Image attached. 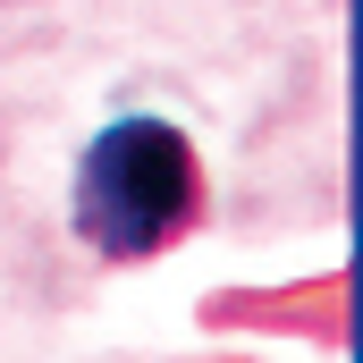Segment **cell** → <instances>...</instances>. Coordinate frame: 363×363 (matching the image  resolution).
I'll use <instances>...</instances> for the list:
<instances>
[{
  "mask_svg": "<svg viewBox=\"0 0 363 363\" xmlns=\"http://www.w3.org/2000/svg\"><path fill=\"white\" fill-rule=\"evenodd\" d=\"M203 211L194 152L169 118H118L77 161V237L101 262H152L169 254Z\"/></svg>",
  "mask_w": 363,
  "mask_h": 363,
  "instance_id": "cell-1",
  "label": "cell"
}]
</instances>
